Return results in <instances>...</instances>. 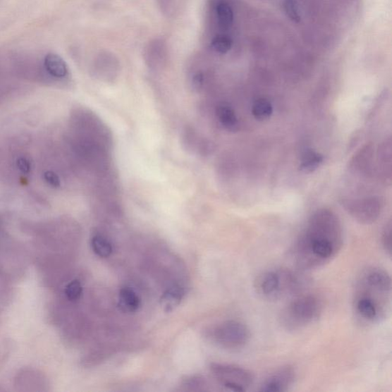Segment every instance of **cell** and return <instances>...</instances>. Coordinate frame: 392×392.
I'll return each instance as SVG.
<instances>
[{
	"label": "cell",
	"mask_w": 392,
	"mask_h": 392,
	"mask_svg": "<svg viewBox=\"0 0 392 392\" xmlns=\"http://www.w3.org/2000/svg\"><path fill=\"white\" fill-rule=\"evenodd\" d=\"M210 369L219 384L229 391H245L253 385L252 372L238 365L212 363Z\"/></svg>",
	"instance_id": "obj_6"
},
{
	"label": "cell",
	"mask_w": 392,
	"mask_h": 392,
	"mask_svg": "<svg viewBox=\"0 0 392 392\" xmlns=\"http://www.w3.org/2000/svg\"><path fill=\"white\" fill-rule=\"evenodd\" d=\"M91 243L93 252L99 257H109L113 253V245L110 240L101 234H95Z\"/></svg>",
	"instance_id": "obj_17"
},
{
	"label": "cell",
	"mask_w": 392,
	"mask_h": 392,
	"mask_svg": "<svg viewBox=\"0 0 392 392\" xmlns=\"http://www.w3.org/2000/svg\"><path fill=\"white\" fill-rule=\"evenodd\" d=\"M82 290V283L78 280L73 281L67 285L66 288V297L69 300H77L81 298Z\"/></svg>",
	"instance_id": "obj_21"
},
{
	"label": "cell",
	"mask_w": 392,
	"mask_h": 392,
	"mask_svg": "<svg viewBox=\"0 0 392 392\" xmlns=\"http://www.w3.org/2000/svg\"><path fill=\"white\" fill-rule=\"evenodd\" d=\"M273 114V106L271 103L265 99V98H260L257 100L252 106V114L254 118L260 121H264L269 119Z\"/></svg>",
	"instance_id": "obj_18"
},
{
	"label": "cell",
	"mask_w": 392,
	"mask_h": 392,
	"mask_svg": "<svg viewBox=\"0 0 392 392\" xmlns=\"http://www.w3.org/2000/svg\"><path fill=\"white\" fill-rule=\"evenodd\" d=\"M322 311V301L317 296L312 293H300L283 309L280 322L288 331H300L314 324Z\"/></svg>",
	"instance_id": "obj_4"
},
{
	"label": "cell",
	"mask_w": 392,
	"mask_h": 392,
	"mask_svg": "<svg viewBox=\"0 0 392 392\" xmlns=\"http://www.w3.org/2000/svg\"><path fill=\"white\" fill-rule=\"evenodd\" d=\"M324 160L322 154L314 150H307L301 158L299 169L302 173H311L321 166Z\"/></svg>",
	"instance_id": "obj_15"
},
{
	"label": "cell",
	"mask_w": 392,
	"mask_h": 392,
	"mask_svg": "<svg viewBox=\"0 0 392 392\" xmlns=\"http://www.w3.org/2000/svg\"><path fill=\"white\" fill-rule=\"evenodd\" d=\"M141 300L137 293L129 287L120 290L118 307L123 313H135L140 307Z\"/></svg>",
	"instance_id": "obj_13"
},
{
	"label": "cell",
	"mask_w": 392,
	"mask_h": 392,
	"mask_svg": "<svg viewBox=\"0 0 392 392\" xmlns=\"http://www.w3.org/2000/svg\"><path fill=\"white\" fill-rule=\"evenodd\" d=\"M182 386L188 391L207 390V383L201 376H190L183 380Z\"/></svg>",
	"instance_id": "obj_20"
},
{
	"label": "cell",
	"mask_w": 392,
	"mask_h": 392,
	"mask_svg": "<svg viewBox=\"0 0 392 392\" xmlns=\"http://www.w3.org/2000/svg\"><path fill=\"white\" fill-rule=\"evenodd\" d=\"M185 293V288L179 283L173 284L168 288L164 293L161 299H160L165 311H172L179 305L184 298Z\"/></svg>",
	"instance_id": "obj_12"
},
{
	"label": "cell",
	"mask_w": 392,
	"mask_h": 392,
	"mask_svg": "<svg viewBox=\"0 0 392 392\" xmlns=\"http://www.w3.org/2000/svg\"><path fill=\"white\" fill-rule=\"evenodd\" d=\"M233 41L227 33H219L212 40V48L219 54L224 55L233 48Z\"/></svg>",
	"instance_id": "obj_19"
},
{
	"label": "cell",
	"mask_w": 392,
	"mask_h": 392,
	"mask_svg": "<svg viewBox=\"0 0 392 392\" xmlns=\"http://www.w3.org/2000/svg\"><path fill=\"white\" fill-rule=\"evenodd\" d=\"M374 149L372 145H369L360 149L352 159L350 166L355 171H367L372 164Z\"/></svg>",
	"instance_id": "obj_16"
},
{
	"label": "cell",
	"mask_w": 392,
	"mask_h": 392,
	"mask_svg": "<svg viewBox=\"0 0 392 392\" xmlns=\"http://www.w3.org/2000/svg\"><path fill=\"white\" fill-rule=\"evenodd\" d=\"M43 66L47 73L56 78H65L68 75V67L66 62L54 53H49L44 57Z\"/></svg>",
	"instance_id": "obj_11"
},
{
	"label": "cell",
	"mask_w": 392,
	"mask_h": 392,
	"mask_svg": "<svg viewBox=\"0 0 392 392\" xmlns=\"http://www.w3.org/2000/svg\"><path fill=\"white\" fill-rule=\"evenodd\" d=\"M16 166L23 174H30L32 171V164L29 157L21 156L16 159Z\"/></svg>",
	"instance_id": "obj_25"
},
{
	"label": "cell",
	"mask_w": 392,
	"mask_h": 392,
	"mask_svg": "<svg viewBox=\"0 0 392 392\" xmlns=\"http://www.w3.org/2000/svg\"><path fill=\"white\" fill-rule=\"evenodd\" d=\"M391 305V278L379 267L363 270L355 281L353 311L362 325L379 324L388 318Z\"/></svg>",
	"instance_id": "obj_2"
},
{
	"label": "cell",
	"mask_w": 392,
	"mask_h": 392,
	"mask_svg": "<svg viewBox=\"0 0 392 392\" xmlns=\"http://www.w3.org/2000/svg\"><path fill=\"white\" fill-rule=\"evenodd\" d=\"M212 341L221 348L237 350L244 348L250 341V329L238 320L231 319L212 329Z\"/></svg>",
	"instance_id": "obj_5"
},
{
	"label": "cell",
	"mask_w": 392,
	"mask_h": 392,
	"mask_svg": "<svg viewBox=\"0 0 392 392\" xmlns=\"http://www.w3.org/2000/svg\"><path fill=\"white\" fill-rule=\"evenodd\" d=\"M344 207L355 221L363 225H370L376 221L382 207L381 202L376 197L346 202Z\"/></svg>",
	"instance_id": "obj_7"
},
{
	"label": "cell",
	"mask_w": 392,
	"mask_h": 392,
	"mask_svg": "<svg viewBox=\"0 0 392 392\" xmlns=\"http://www.w3.org/2000/svg\"><path fill=\"white\" fill-rule=\"evenodd\" d=\"M216 24L221 33H226L233 27L234 11L233 7L226 0H218L214 8Z\"/></svg>",
	"instance_id": "obj_10"
},
{
	"label": "cell",
	"mask_w": 392,
	"mask_h": 392,
	"mask_svg": "<svg viewBox=\"0 0 392 392\" xmlns=\"http://www.w3.org/2000/svg\"><path fill=\"white\" fill-rule=\"evenodd\" d=\"M216 115L221 126L230 132H237L239 122L235 111L228 105H220L216 110Z\"/></svg>",
	"instance_id": "obj_14"
},
{
	"label": "cell",
	"mask_w": 392,
	"mask_h": 392,
	"mask_svg": "<svg viewBox=\"0 0 392 392\" xmlns=\"http://www.w3.org/2000/svg\"><path fill=\"white\" fill-rule=\"evenodd\" d=\"M283 8L291 20L295 23L300 20L299 6L296 0H284Z\"/></svg>",
	"instance_id": "obj_22"
},
{
	"label": "cell",
	"mask_w": 392,
	"mask_h": 392,
	"mask_svg": "<svg viewBox=\"0 0 392 392\" xmlns=\"http://www.w3.org/2000/svg\"><path fill=\"white\" fill-rule=\"evenodd\" d=\"M296 380V372L290 365L283 367L271 374L262 383L258 391L262 392L287 391Z\"/></svg>",
	"instance_id": "obj_8"
},
{
	"label": "cell",
	"mask_w": 392,
	"mask_h": 392,
	"mask_svg": "<svg viewBox=\"0 0 392 392\" xmlns=\"http://www.w3.org/2000/svg\"><path fill=\"white\" fill-rule=\"evenodd\" d=\"M44 180L52 187V188H59L61 186V180L59 176L53 171H46L43 174Z\"/></svg>",
	"instance_id": "obj_26"
},
{
	"label": "cell",
	"mask_w": 392,
	"mask_h": 392,
	"mask_svg": "<svg viewBox=\"0 0 392 392\" xmlns=\"http://www.w3.org/2000/svg\"><path fill=\"white\" fill-rule=\"evenodd\" d=\"M305 282L298 271L281 267L258 275L255 289L262 299L277 301L298 295L304 290Z\"/></svg>",
	"instance_id": "obj_3"
},
{
	"label": "cell",
	"mask_w": 392,
	"mask_h": 392,
	"mask_svg": "<svg viewBox=\"0 0 392 392\" xmlns=\"http://www.w3.org/2000/svg\"><path fill=\"white\" fill-rule=\"evenodd\" d=\"M343 243L340 219L331 211L319 210L293 245L291 259L299 270H314L331 262L341 252Z\"/></svg>",
	"instance_id": "obj_1"
},
{
	"label": "cell",
	"mask_w": 392,
	"mask_h": 392,
	"mask_svg": "<svg viewBox=\"0 0 392 392\" xmlns=\"http://www.w3.org/2000/svg\"><path fill=\"white\" fill-rule=\"evenodd\" d=\"M181 1L182 0H158L159 7L168 16H172L176 13Z\"/></svg>",
	"instance_id": "obj_23"
},
{
	"label": "cell",
	"mask_w": 392,
	"mask_h": 392,
	"mask_svg": "<svg viewBox=\"0 0 392 392\" xmlns=\"http://www.w3.org/2000/svg\"><path fill=\"white\" fill-rule=\"evenodd\" d=\"M381 245L384 251L391 256V221L383 229L381 234Z\"/></svg>",
	"instance_id": "obj_24"
},
{
	"label": "cell",
	"mask_w": 392,
	"mask_h": 392,
	"mask_svg": "<svg viewBox=\"0 0 392 392\" xmlns=\"http://www.w3.org/2000/svg\"><path fill=\"white\" fill-rule=\"evenodd\" d=\"M145 52V59L151 67L163 66L168 57L166 43L161 39H156L150 42Z\"/></svg>",
	"instance_id": "obj_9"
}]
</instances>
